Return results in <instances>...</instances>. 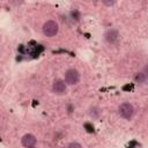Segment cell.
I'll return each mask as SVG.
<instances>
[{"label":"cell","mask_w":148,"mask_h":148,"mask_svg":"<svg viewBox=\"0 0 148 148\" xmlns=\"http://www.w3.org/2000/svg\"><path fill=\"white\" fill-rule=\"evenodd\" d=\"M58 29H59V28H58V23H57L56 21H52V20L46 21V22L44 23V25H43V32H44V35L47 36V37L56 36L57 32H58Z\"/></svg>","instance_id":"1"},{"label":"cell","mask_w":148,"mask_h":148,"mask_svg":"<svg viewBox=\"0 0 148 148\" xmlns=\"http://www.w3.org/2000/svg\"><path fill=\"white\" fill-rule=\"evenodd\" d=\"M80 80V74L76 69H68L66 73H65V82L69 86H73V84H76Z\"/></svg>","instance_id":"2"},{"label":"cell","mask_w":148,"mask_h":148,"mask_svg":"<svg viewBox=\"0 0 148 148\" xmlns=\"http://www.w3.org/2000/svg\"><path fill=\"white\" fill-rule=\"evenodd\" d=\"M134 113V108L130 103H123L119 106V114L125 119H131Z\"/></svg>","instance_id":"3"},{"label":"cell","mask_w":148,"mask_h":148,"mask_svg":"<svg viewBox=\"0 0 148 148\" xmlns=\"http://www.w3.org/2000/svg\"><path fill=\"white\" fill-rule=\"evenodd\" d=\"M52 90L54 94L57 95H61L65 92L66 90V83L62 81V80H56L52 84Z\"/></svg>","instance_id":"4"},{"label":"cell","mask_w":148,"mask_h":148,"mask_svg":"<svg viewBox=\"0 0 148 148\" xmlns=\"http://www.w3.org/2000/svg\"><path fill=\"white\" fill-rule=\"evenodd\" d=\"M36 142H37V140H36L35 135H32V134H25L22 138V146L23 147H27V148L34 147V146H36Z\"/></svg>","instance_id":"5"},{"label":"cell","mask_w":148,"mask_h":148,"mask_svg":"<svg viewBox=\"0 0 148 148\" xmlns=\"http://www.w3.org/2000/svg\"><path fill=\"white\" fill-rule=\"evenodd\" d=\"M105 39H106V42H109V43H111V44L118 42V39H119V34H118V31L114 30V29L108 30L106 34H105Z\"/></svg>","instance_id":"6"},{"label":"cell","mask_w":148,"mask_h":148,"mask_svg":"<svg viewBox=\"0 0 148 148\" xmlns=\"http://www.w3.org/2000/svg\"><path fill=\"white\" fill-rule=\"evenodd\" d=\"M146 79H147V76H146L145 73H139V74L135 76V80H136L139 83H143V82L146 81Z\"/></svg>","instance_id":"7"},{"label":"cell","mask_w":148,"mask_h":148,"mask_svg":"<svg viewBox=\"0 0 148 148\" xmlns=\"http://www.w3.org/2000/svg\"><path fill=\"white\" fill-rule=\"evenodd\" d=\"M116 1H117V0H102V2H103L105 6H108V7L113 6V5L116 3Z\"/></svg>","instance_id":"8"},{"label":"cell","mask_w":148,"mask_h":148,"mask_svg":"<svg viewBox=\"0 0 148 148\" xmlns=\"http://www.w3.org/2000/svg\"><path fill=\"white\" fill-rule=\"evenodd\" d=\"M68 147H77V148H81L82 146H81L80 143H77V142H71V143L68 145Z\"/></svg>","instance_id":"9"}]
</instances>
